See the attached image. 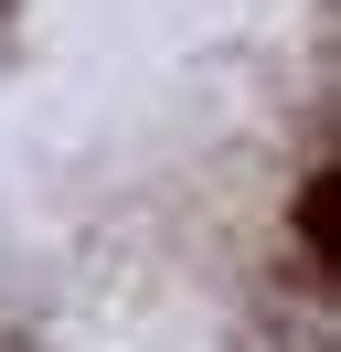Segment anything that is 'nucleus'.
<instances>
[]
</instances>
